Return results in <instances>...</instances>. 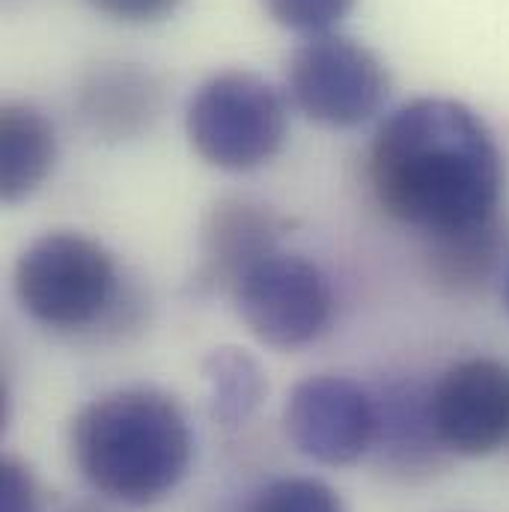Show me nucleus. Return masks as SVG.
Listing matches in <instances>:
<instances>
[{"label":"nucleus","instance_id":"423d86ee","mask_svg":"<svg viewBox=\"0 0 509 512\" xmlns=\"http://www.w3.org/2000/svg\"><path fill=\"white\" fill-rule=\"evenodd\" d=\"M230 295L256 340L283 352L319 340L334 313L325 271L313 259L280 248L254 262Z\"/></svg>","mask_w":509,"mask_h":512},{"label":"nucleus","instance_id":"f8f14e48","mask_svg":"<svg viewBox=\"0 0 509 512\" xmlns=\"http://www.w3.org/2000/svg\"><path fill=\"white\" fill-rule=\"evenodd\" d=\"M57 161L54 123L30 102H6L0 108V194L21 203L36 194Z\"/></svg>","mask_w":509,"mask_h":512},{"label":"nucleus","instance_id":"7ed1b4c3","mask_svg":"<svg viewBox=\"0 0 509 512\" xmlns=\"http://www.w3.org/2000/svg\"><path fill=\"white\" fill-rule=\"evenodd\" d=\"M12 286L21 310L57 334L117 325L131 304H140L114 254L75 230L33 239L15 262Z\"/></svg>","mask_w":509,"mask_h":512},{"label":"nucleus","instance_id":"dca6fc26","mask_svg":"<svg viewBox=\"0 0 509 512\" xmlns=\"http://www.w3.org/2000/svg\"><path fill=\"white\" fill-rule=\"evenodd\" d=\"M262 6L280 27L319 36L334 33V27L355 9V0H262Z\"/></svg>","mask_w":509,"mask_h":512},{"label":"nucleus","instance_id":"20e7f679","mask_svg":"<svg viewBox=\"0 0 509 512\" xmlns=\"http://www.w3.org/2000/svg\"><path fill=\"white\" fill-rule=\"evenodd\" d=\"M289 111L277 87L251 69H224L203 81L185 111L194 152L230 173L268 164L286 143Z\"/></svg>","mask_w":509,"mask_h":512},{"label":"nucleus","instance_id":"aec40b11","mask_svg":"<svg viewBox=\"0 0 509 512\" xmlns=\"http://www.w3.org/2000/svg\"><path fill=\"white\" fill-rule=\"evenodd\" d=\"M69 512H99V510H93V507H78V510H69Z\"/></svg>","mask_w":509,"mask_h":512},{"label":"nucleus","instance_id":"2eb2a0df","mask_svg":"<svg viewBox=\"0 0 509 512\" xmlns=\"http://www.w3.org/2000/svg\"><path fill=\"white\" fill-rule=\"evenodd\" d=\"M248 512H346L343 498L313 477H280L262 486Z\"/></svg>","mask_w":509,"mask_h":512},{"label":"nucleus","instance_id":"ddd939ff","mask_svg":"<svg viewBox=\"0 0 509 512\" xmlns=\"http://www.w3.org/2000/svg\"><path fill=\"white\" fill-rule=\"evenodd\" d=\"M376 444H382L387 462L402 474L438 468L447 450L441 447L429 417V393L417 384L387 390L384 402H379Z\"/></svg>","mask_w":509,"mask_h":512},{"label":"nucleus","instance_id":"39448f33","mask_svg":"<svg viewBox=\"0 0 509 512\" xmlns=\"http://www.w3.org/2000/svg\"><path fill=\"white\" fill-rule=\"evenodd\" d=\"M286 93L313 123L358 128L373 120L390 96L382 57L340 33L307 36L286 63Z\"/></svg>","mask_w":509,"mask_h":512},{"label":"nucleus","instance_id":"6e6552de","mask_svg":"<svg viewBox=\"0 0 509 512\" xmlns=\"http://www.w3.org/2000/svg\"><path fill=\"white\" fill-rule=\"evenodd\" d=\"M429 417L441 447L480 459L509 444V364L465 358L429 390Z\"/></svg>","mask_w":509,"mask_h":512},{"label":"nucleus","instance_id":"a211bd4d","mask_svg":"<svg viewBox=\"0 0 509 512\" xmlns=\"http://www.w3.org/2000/svg\"><path fill=\"white\" fill-rule=\"evenodd\" d=\"M87 3L93 9H99L102 15L114 18V21L152 24V21H161V18L173 15L182 0H87Z\"/></svg>","mask_w":509,"mask_h":512},{"label":"nucleus","instance_id":"f3484780","mask_svg":"<svg viewBox=\"0 0 509 512\" xmlns=\"http://www.w3.org/2000/svg\"><path fill=\"white\" fill-rule=\"evenodd\" d=\"M0 512H42V489L30 465L15 456L0 462Z\"/></svg>","mask_w":509,"mask_h":512},{"label":"nucleus","instance_id":"4468645a","mask_svg":"<svg viewBox=\"0 0 509 512\" xmlns=\"http://www.w3.org/2000/svg\"><path fill=\"white\" fill-rule=\"evenodd\" d=\"M203 382L212 417L227 429L245 426L268 393V379L262 367L251 352L239 346L212 349L203 358Z\"/></svg>","mask_w":509,"mask_h":512},{"label":"nucleus","instance_id":"9b49d317","mask_svg":"<svg viewBox=\"0 0 509 512\" xmlns=\"http://www.w3.org/2000/svg\"><path fill=\"white\" fill-rule=\"evenodd\" d=\"M509 262V218L504 212L453 230L429 236L423 245V265L429 280L456 298L486 292Z\"/></svg>","mask_w":509,"mask_h":512},{"label":"nucleus","instance_id":"f257e3e1","mask_svg":"<svg viewBox=\"0 0 509 512\" xmlns=\"http://www.w3.org/2000/svg\"><path fill=\"white\" fill-rule=\"evenodd\" d=\"M370 185L384 212L423 239L501 212L507 167L486 120L456 99L399 105L370 143Z\"/></svg>","mask_w":509,"mask_h":512},{"label":"nucleus","instance_id":"f03ea898","mask_svg":"<svg viewBox=\"0 0 509 512\" xmlns=\"http://www.w3.org/2000/svg\"><path fill=\"white\" fill-rule=\"evenodd\" d=\"M81 477L108 501L152 507L176 492L194 456L182 405L158 387H120L90 399L69 426Z\"/></svg>","mask_w":509,"mask_h":512},{"label":"nucleus","instance_id":"0eeeda50","mask_svg":"<svg viewBox=\"0 0 509 512\" xmlns=\"http://www.w3.org/2000/svg\"><path fill=\"white\" fill-rule=\"evenodd\" d=\"M292 447L331 468L355 465L379 438V399L346 376H310L292 387L283 405Z\"/></svg>","mask_w":509,"mask_h":512},{"label":"nucleus","instance_id":"1a4fd4ad","mask_svg":"<svg viewBox=\"0 0 509 512\" xmlns=\"http://www.w3.org/2000/svg\"><path fill=\"white\" fill-rule=\"evenodd\" d=\"M283 221L280 215L256 203L251 197H224L218 200L200 227L194 289L197 292H233L239 277L262 256L280 248Z\"/></svg>","mask_w":509,"mask_h":512},{"label":"nucleus","instance_id":"9d476101","mask_svg":"<svg viewBox=\"0 0 509 512\" xmlns=\"http://www.w3.org/2000/svg\"><path fill=\"white\" fill-rule=\"evenodd\" d=\"M84 126L99 140L123 143L146 134L164 111V84L140 63H99L75 96Z\"/></svg>","mask_w":509,"mask_h":512},{"label":"nucleus","instance_id":"6ab92c4d","mask_svg":"<svg viewBox=\"0 0 509 512\" xmlns=\"http://www.w3.org/2000/svg\"><path fill=\"white\" fill-rule=\"evenodd\" d=\"M504 301H507V310H509V268H507V274H504Z\"/></svg>","mask_w":509,"mask_h":512}]
</instances>
